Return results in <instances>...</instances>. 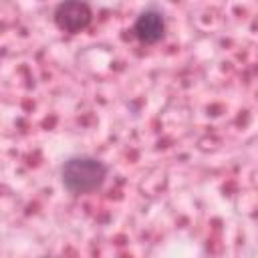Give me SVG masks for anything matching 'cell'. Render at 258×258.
<instances>
[{
    "instance_id": "2",
    "label": "cell",
    "mask_w": 258,
    "mask_h": 258,
    "mask_svg": "<svg viewBox=\"0 0 258 258\" xmlns=\"http://www.w3.org/2000/svg\"><path fill=\"white\" fill-rule=\"evenodd\" d=\"M54 20L60 30L79 32L91 20V8L85 2H64L58 4L54 10Z\"/></svg>"
},
{
    "instance_id": "3",
    "label": "cell",
    "mask_w": 258,
    "mask_h": 258,
    "mask_svg": "<svg viewBox=\"0 0 258 258\" xmlns=\"http://www.w3.org/2000/svg\"><path fill=\"white\" fill-rule=\"evenodd\" d=\"M163 30H165V22L161 14L155 10H147L139 14V18L135 20V34L143 42H157L163 36Z\"/></svg>"
},
{
    "instance_id": "1",
    "label": "cell",
    "mask_w": 258,
    "mask_h": 258,
    "mask_svg": "<svg viewBox=\"0 0 258 258\" xmlns=\"http://www.w3.org/2000/svg\"><path fill=\"white\" fill-rule=\"evenodd\" d=\"M107 175V167L93 157H73L62 167V183L73 194L97 189Z\"/></svg>"
}]
</instances>
